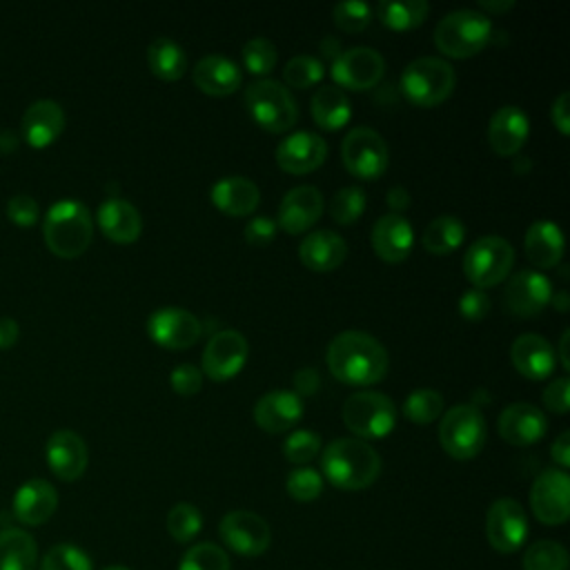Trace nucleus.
<instances>
[{
  "label": "nucleus",
  "instance_id": "49",
  "mask_svg": "<svg viewBox=\"0 0 570 570\" xmlns=\"http://www.w3.org/2000/svg\"><path fill=\"white\" fill-rule=\"evenodd\" d=\"M169 385L180 396H194L203 387V372L191 363H180L169 374Z\"/></svg>",
  "mask_w": 570,
  "mask_h": 570
},
{
  "label": "nucleus",
  "instance_id": "54",
  "mask_svg": "<svg viewBox=\"0 0 570 570\" xmlns=\"http://www.w3.org/2000/svg\"><path fill=\"white\" fill-rule=\"evenodd\" d=\"M550 118L561 136L570 134V94L568 91H561L557 96V100L552 102V109H550Z\"/></svg>",
  "mask_w": 570,
  "mask_h": 570
},
{
  "label": "nucleus",
  "instance_id": "19",
  "mask_svg": "<svg viewBox=\"0 0 570 570\" xmlns=\"http://www.w3.org/2000/svg\"><path fill=\"white\" fill-rule=\"evenodd\" d=\"M327 158V142L314 131L289 134L276 147V165L292 176L312 174Z\"/></svg>",
  "mask_w": 570,
  "mask_h": 570
},
{
  "label": "nucleus",
  "instance_id": "33",
  "mask_svg": "<svg viewBox=\"0 0 570 570\" xmlns=\"http://www.w3.org/2000/svg\"><path fill=\"white\" fill-rule=\"evenodd\" d=\"M309 111L314 122L325 131H338L343 129L352 118V105L343 89L336 85H323L314 91Z\"/></svg>",
  "mask_w": 570,
  "mask_h": 570
},
{
  "label": "nucleus",
  "instance_id": "47",
  "mask_svg": "<svg viewBox=\"0 0 570 570\" xmlns=\"http://www.w3.org/2000/svg\"><path fill=\"white\" fill-rule=\"evenodd\" d=\"M321 452V436L312 430H294L283 443V456L296 468L307 465Z\"/></svg>",
  "mask_w": 570,
  "mask_h": 570
},
{
  "label": "nucleus",
  "instance_id": "40",
  "mask_svg": "<svg viewBox=\"0 0 570 570\" xmlns=\"http://www.w3.org/2000/svg\"><path fill=\"white\" fill-rule=\"evenodd\" d=\"M323 76H325L323 60L314 58V56H305V53L292 56L283 69L285 85L292 89H309V87L318 85L323 80Z\"/></svg>",
  "mask_w": 570,
  "mask_h": 570
},
{
  "label": "nucleus",
  "instance_id": "31",
  "mask_svg": "<svg viewBox=\"0 0 570 570\" xmlns=\"http://www.w3.org/2000/svg\"><path fill=\"white\" fill-rule=\"evenodd\" d=\"M345 256H347V245L343 236H338L332 229L309 232L298 245V258L312 272H332L343 265Z\"/></svg>",
  "mask_w": 570,
  "mask_h": 570
},
{
  "label": "nucleus",
  "instance_id": "53",
  "mask_svg": "<svg viewBox=\"0 0 570 570\" xmlns=\"http://www.w3.org/2000/svg\"><path fill=\"white\" fill-rule=\"evenodd\" d=\"M543 405L554 414L568 412V407H570V379L568 376H559L546 387Z\"/></svg>",
  "mask_w": 570,
  "mask_h": 570
},
{
  "label": "nucleus",
  "instance_id": "22",
  "mask_svg": "<svg viewBox=\"0 0 570 570\" xmlns=\"http://www.w3.org/2000/svg\"><path fill=\"white\" fill-rule=\"evenodd\" d=\"M303 399L292 390H272L254 405V421L263 432L281 434L303 419Z\"/></svg>",
  "mask_w": 570,
  "mask_h": 570
},
{
  "label": "nucleus",
  "instance_id": "13",
  "mask_svg": "<svg viewBox=\"0 0 570 570\" xmlns=\"http://www.w3.org/2000/svg\"><path fill=\"white\" fill-rule=\"evenodd\" d=\"M485 537L492 550L501 554L517 552L528 539V517L521 503L510 497L497 499L485 514Z\"/></svg>",
  "mask_w": 570,
  "mask_h": 570
},
{
  "label": "nucleus",
  "instance_id": "61",
  "mask_svg": "<svg viewBox=\"0 0 570 570\" xmlns=\"http://www.w3.org/2000/svg\"><path fill=\"white\" fill-rule=\"evenodd\" d=\"M18 147V136L11 131V129H2L0 131V151L2 154H9Z\"/></svg>",
  "mask_w": 570,
  "mask_h": 570
},
{
  "label": "nucleus",
  "instance_id": "4",
  "mask_svg": "<svg viewBox=\"0 0 570 570\" xmlns=\"http://www.w3.org/2000/svg\"><path fill=\"white\" fill-rule=\"evenodd\" d=\"M456 85L454 67L445 58L436 56H421L405 65L399 89L403 98L419 107V109H432L450 98Z\"/></svg>",
  "mask_w": 570,
  "mask_h": 570
},
{
  "label": "nucleus",
  "instance_id": "42",
  "mask_svg": "<svg viewBox=\"0 0 570 570\" xmlns=\"http://www.w3.org/2000/svg\"><path fill=\"white\" fill-rule=\"evenodd\" d=\"M178 570H232V561L220 546L203 541L183 554Z\"/></svg>",
  "mask_w": 570,
  "mask_h": 570
},
{
  "label": "nucleus",
  "instance_id": "38",
  "mask_svg": "<svg viewBox=\"0 0 570 570\" xmlns=\"http://www.w3.org/2000/svg\"><path fill=\"white\" fill-rule=\"evenodd\" d=\"M443 414V396L432 387H416L403 401V416L416 425H428Z\"/></svg>",
  "mask_w": 570,
  "mask_h": 570
},
{
  "label": "nucleus",
  "instance_id": "14",
  "mask_svg": "<svg viewBox=\"0 0 570 570\" xmlns=\"http://www.w3.org/2000/svg\"><path fill=\"white\" fill-rule=\"evenodd\" d=\"M530 508L543 525H561L570 517V476L566 470H543L530 488Z\"/></svg>",
  "mask_w": 570,
  "mask_h": 570
},
{
  "label": "nucleus",
  "instance_id": "1",
  "mask_svg": "<svg viewBox=\"0 0 570 570\" xmlns=\"http://www.w3.org/2000/svg\"><path fill=\"white\" fill-rule=\"evenodd\" d=\"M327 370L345 385H374L387 374V350L367 332L345 330L327 345Z\"/></svg>",
  "mask_w": 570,
  "mask_h": 570
},
{
  "label": "nucleus",
  "instance_id": "64",
  "mask_svg": "<svg viewBox=\"0 0 570 570\" xmlns=\"http://www.w3.org/2000/svg\"><path fill=\"white\" fill-rule=\"evenodd\" d=\"M102 570H129V568H125V566H107Z\"/></svg>",
  "mask_w": 570,
  "mask_h": 570
},
{
  "label": "nucleus",
  "instance_id": "44",
  "mask_svg": "<svg viewBox=\"0 0 570 570\" xmlns=\"http://www.w3.org/2000/svg\"><path fill=\"white\" fill-rule=\"evenodd\" d=\"M365 205H367L365 191L361 187H356V185H350V187L338 189L332 196L330 216L338 225H352V223H356L363 216Z\"/></svg>",
  "mask_w": 570,
  "mask_h": 570
},
{
  "label": "nucleus",
  "instance_id": "62",
  "mask_svg": "<svg viewBox=\"0 0 570 570\" xmlns=\"http://www.w3.org/2000/svg\"><path fill=\"white\" fill-rule=\"evenodd\" d=\"M568 341H570V330H563L561 338H559V358H561V365L563 370L568 372L570 370V356H568Z\"/></svg>",
  "mask_w": 570,
  "mask_h": 570
},
{
  "label": "nucleus",
  "instance_id": "51",
  "mask_svg": "<svg viewBox=\"0 0 570 570\" xmlns=\"http://www.w3.org/2000/svg\"><path fill=\"white\" fill-rule=\"evenodd\" d=\"M7 216L20 227H29L38 220L40 209H38V203L29 194H16L7 200Z\"/></svg>",
  "mask_w": 570,
  "mask_h": 570
},
{
  "label": "nucleus",
  "instance_id": "35",
  "mask_svg": "<svg viewBox=\"0 0 570 570\" xmlns=\"http://www.w3.org/2000/svg\"><path fill=\"white\" fill-rule=\"evenodd\" d=\"M38 546L22 528L0 530V570H36Z\"/></svg>",
  "mask_w": 570,
  "mask_h": 570
},
{
  "label": "nucleus",
  "instance_id": "7",
  "mask_svg": "<svg viewBox=\"0 0 570 570\" xmlns=\"http://www.w3.org/2000/svg\"><path fill=\"white\" fill-rule=\"evenodd\" d=\"M439 443L456 461L474 459L485 443V416L472 403H459L445 410L439 423Z\"/></svg>",
  "mask_w": 570,
  "mask_h": 570
},
{
  "label": "nucleus",
  "instance_id": "63",
  "mask_svg": "<svg viewBox=\"0 0 570 570\" xmlns=\"http://www.w3.org/2000/svg\"><path fill=\"white\" fill-rule=\"evenodd\" d=\"M550 303H552L559 312H566V309H568V292H554Z\"/></svg>",
  "mask_w": 570,
  "mask_h": 570
},
{
  "label": "nucleus",
  "instance_id": "9",
  "mask_svg": "<svg viewBox=\"0 0 570 570\" xmlns=\"http://www.w3.org/2000/svg\"><path fill=\"white\" fill-rule=\"evenodd\" d=\"M514 249L501 236H481L463 254V274L476 289H488L508 278Z\"/></svg>",
  "mask_w": 570,
  "mask_h": 570
},
{
  "label": "nucleus",
  "instance_id": "30",
  "mask_svg": "<svg viewBox=\"0 0 570 570\" xmlns=\"http://www.w3.org/2000/svg\"><path fill=\"white\" fill-rule=\"evenodd\" d=\"M98 227L100 232L120 245H129L134 240H138L140 232H142V218L138 214V209L118 196H109L107 200L100 203L98 214H96Z\"/></svg>",
  "mask_w": 570,
  "mask_h": 570
},
{
  "label": "nucleus",
  "instance_id": "50",
  "mask_svg": "<svg viewBox=\"0 0 570 570\" xmlns=\"http://www.w3.org/2000/svg\"><path fill=\"white\" fill-rule=\"evenodd\" d=\"M490 312V296L483 289H468L461 294L459 298V314L470 321V323H479L488 316Z\"/></svg>",
  "mask_w": 570,
  "mask_h": 570
},
{
  "label": "nucleus",
  "instance_id": "56",
  "mask_svg": "<svg viewBox=\"0 0 570 570\" xmlns=\"http://www.w3.org/2000/svg\"><path fill=\"white\" fill-rule=\"evenodd\" d=\"M550 456L559 465V470H568V465H570V432L568 430H563L554 439V443L550 448Z\"/></svg>",
  "mask_w": 570,
  "mask_h": 570
},
{
  "label": "nucleus",
  "instance_id": "6",
  "mask_svg": "<svg viewBox=\"0 0 570 570\" xmlns=\"http://www.w3.org/2000/svg\"><path fill=\"white\" fill-rule=\"evenodd\" d=\"M249 118L269 134H285L298 120V107L292 91L272 78H261L245 89Z\"/></svg>",
  "mask_w": 570,
  "mask_h": 570
},
{
  "label": "nucleus",
  "instance_id": "2",
  "mask_svg": "<svg viewBox=\"0 0 570 570\" xmlns=\"http://www.w3.org/2000/svg\"><path fill=\"white\" fill-rule=\"evenodd\" d=\"M381 474L379 452L356 436L334 439L323 448L321 476L338 490H365Z\"/></svg>",
  "mask_w": 570,
  "mask_h": 570
},
{
  "label": "nucleus",
  "instance_id": "60",
  "mask_svg": "<svg viewBox=\"0 0 570 570\" xmlns=\"http://www.w3.org/2000/svg\"><path fill=\"white\" fill-rule=\"evenodd\" d=\"M321 53H323V58L334 60V58L341 53V42H338L336 38H332V36L323 38V40H321Z\"/></svg>",
  "mask_w": 570,
  "mask_h": 570
},
{
  "label": "nucleus",
  "instance_id": "34",
  "mask_svg": "<svg viewBox=\"0 0 570 570\" xmlns=\"http://www.w3.org/2000/svg\"><path fill=\"white\" fill-rule=\"evenodd\" d=\"M147 65H149V71L158 80L174 82L185 76L187 56H185V49L176 40L160 36V38H154L147 47Z\"/></svg>",
  "mask_w": 570,
  "mask_h": 570
},
{
  "label": "nucleus",
  "instance_id": "17",
  "mask_svg": "<svg viewBox=\"0 0 570 570\" xmlns=\"http://www.w3.org/2000/svg\"><path fill=\"white\" fill-rule=\"evenodd\" d=\"M552 294L554 289L546 274L537 269H519L514 276H510L503 289V303L510 314L530 318L550 305Z\"/></svg>",
  "mask_w": 570,
  "mask_h": 570
},
{
  "label": "nucleus",
  "instance_id": "11",
  "mask_svg": "<svg viewBox=\"0 0 570 570\" xmlns=\"http://www.w3.org/2000/svg\"><path fill=\"white\" fill-rule=\"evenodd\" d=\"M249 345L247 338L236 330H220L209 336L203 356L200 372L203 376L223 383L234 379L247 363Z\"/></svg>",
  "mask_w": 570,
  "mask_h": 570
},
{
  "label": "nucleus",
  "instance_id": "32",
  "mask_svg": "<svg viewBox=\"0 0 570 570\" xmlns=\"http://www.w3.org/2000/svg\"><path fill=\"white\" fill-rule=\"evenodd\" d=\"M563 232L552 220H537L528 227L523 247L528 261L539 269L557 267L563 256Z\"/></svg>",
  "mask_w": 570,
  "mask_h": 570
},
{
  "label": "nucleus",
  "instance_id": "8",
  "mask_svg": "<svg viewBox=\"0 0 570 570\" xmlns=\"http://www.w3.org/2000/svg\"><path fill=\"white\" fill-rule=\"evenodd\" d=\"M343 423L356 439H383L396 425L394 401L383 392H354L343 403Z\"/></svg>",
  "mask_w": 570,
  "mask_h": 570
},
{
  "label": "nucleus",
  "instance_id": "28",
  "mask_svg": "<svg viewBox=\"0 0 570 570\" xmlns=\"http://www.w3.org/2000/svg\"><path fill=\"white\" fill-rule=\"evenodd\" d=\"M58 508V492L45 479L24 481L13 494V517L22 525H40L51 519Z\"/></svg>",
  "mask_w": 570,
  "mask_h": 570
},
{
  "label": "nucleus",
  "instance_id": "39",
  "mask_svg": "<svg viewBox=\"0 0 570 570\" xmlns=\"http://www.w3.org/2000/svg\"><path fill=\"white\" fill-rule=\"evenodd\" d=\"M568 550L559 541L539 539L523 552V570H568Z\"/></svg>",
  "mask_w": 570,
  "mask_h": 570
},
{
  "label": "nucleus",
  "instance_id": "57",
  "mask_svg": "<svg viewBox=\"0 0 570 570\" xmlns=\"http://www.w3.org/2000/svg\"><path fill=\"white\" fill-rule=\"evenodd\" d=\"M387 207L392 209V214H403L407 207H410V191L401 185H394L390 191H387V198H385Z\"/></svg>",
  "mask_w": 570,
  "mask_h": 570
},
{
  "label": "nucleus",
  "instance_id": "24",
  "mask_svg": "<svg viewBox=\"0 0 570 570\" xmlns=\"http://www.w3.org/2000/svg\"><path fill=\"white\" fill-rule=\"evenodd\" d=\"M374 254L385 263H403L414 245L412 223L403 214H383L370 234Z\"/></svg>",
  "mask_w": 570,
  "mask_h": 570
},
{
  "label": "nucleus",
  "instance_id": "3",
  "mask_svg": "<svg viewBox=\"0 0 570 570\" xmlns=\"http://www.w3.org/2000/svg\"><path fill=\"white\" fill-rule=\"evenodd\" d=\"M42 236L47 247L60 258L85 254L94 236V220L87 205L73 198L53 203L45 216Z\"/></svg>",
  "mask_w": 570,
  "mask_h": 570
},
{
  "label": "nucleus",
  "instance_id": "46",
  "mask_svg": "<svg viewBox=\"0 0 570 570\" xmlns=\"http://www.w3.org/2000/svg\"><path fill=\"white\" fill-rule=\"evenodd\" d=\"M285 490L294 501L301 503H309L314 499L321 497L323 492V476L318 470L309 468V465H301L294 468L287 479H285Z\"/></svg>",
  "mask_w": 570,
  "mask_h": 570
},
{
  "label": "nucleus",
  "instance_id": "20",
  "mask_svg": "<svg viewBox=\"0 0 570 570\" xmlns=\"http://www.w3.org/2000/svg\"><path fill=\"white\" fill-rule=\"evenodd\" d=\"M323 214V194L314 185L292 187L278 205L276 225L289 236H298L316 225Z\"/></svg>",
  "mask_w": 570,
  "mask_h": 570
},
{
  "label": "nucleus",
  "instance_id": "25",
  "mask_svg": "<svg viewBox=\"0 0 570 570\" xmlns=\"http://www.w3.org/2000/svg\"><path fill=\"white\" fill-rule=\"evenodd\" d=\"M530 136V120L517 105L499 107L488 125V142L497 156L510 158L521 151Z\"/></svg>",
  "mask_w": 570,
  "mask_h": 570
},
{
  "label": "nucleus",
  "instance_id": "55",
  "mask_svg": "<svg viewBox=\"0 0 570 570\" xmlns=\"http://www.w3.org/2000/svg\"><path fill=\"white\" fill-rule=\"evenodd\" d=\"M292 383H294L292 392H296L303 399V396H312L318 390L321 376H318V372L314 367H301V370L294 372Z\"/></svg>",
  "mask_w": 570,
  "mask_h": 570
},
{
  "label": "nucleus",
  "instance_id": "36",
  "mask_svg": "<svg viewBox=\"0 0 570 570\" xmlns=\"http://www.w3.org/2000/svg\"><path fill=\"white\" fill-rule=\"evenodd\" d=\"M465 240V225L452 216V214H443L436 216L421 236V245L425 252L436 254V256H445L452 254L454 249H459Z\"/></svg>",
  "mask_w": 570,
  "mask_h": 570
},
{
  "label": "nucleus",
  "instance_id": "48",
  "mask_svg": "<svg viewBox=\"0 0 570 570\" xmlns=\"http://www.w3.org/2000/svg\"><path fill=\"white\" fill-rule=\"evenodd\" d=\"M374 7L367 2H338L332 9L334 24L345 33H358L363 31L372 20Z\"/></svg>",
  "mask_w": 570,
  "mask_h": 570
},
{
  "label": "nucleus",
  "instance_id": "59",
  "mask_svg": "<svg viewBox=\"0 0 570 570\" xmlns=\"http://www.w3.org/2000/svg\"><path fill=\"white\" fill-rule=\"evenodd\" d=\"M479 13H483V16H501V13H505V11H510L512 7H514V2L512 0H479Z\"/></svg>",
  "mask_w": 570,
  "mask_h": 570
},
{
  "label": "nucleus",
  "instance_id": "29",
  "mask_svg": "<svg viewBox=\"0 0 570 570\" xmlns=\"http://www.w3.org/2000/svg\"><path fill=\"white\" fill-rule=\"evenodd\" d=\"M22 136L24 140L36 147H49L65 129V111L51 98H40L31 102L22 114Z\"/></svg>",
  "mask_w": 570,
  "mask_h": 570
},
{
  "label": "nucleus",
  "instance_id": "43",
  "mask_svg": "<svg viewBox=\"0 0 570 570\" xmlns=\"http://www.w3.org/2000/svg\"><path fill=\"white\" fill-rule=\"evenodd\" d=\"M40 570H94V563L82 548L65 541V543L51 546L45 552L40 561Z\"/></svg>",
  "mask_w": 570,
  "mask_h": 570
},
{
  "label": "nucleus",
  "instance_id": "27",
  "mask_svg": "<svg viewBox=\"0 0 570 570\" xmlns=\"http://www.w3.org/2000/svg\"><path fill=\"white\" fill-rule=\"evenodd\" d=\"M209 200L220 214L243 218L256 212L261 203V191L256 183L245 176H223L212 185Z\"/></svg>",
  "mask_w": 570,
  "mask_h": 570
},
{
  "label": "nucleus",
  "instance_id": "26",
  "mask_svg": "<svg viewBox=\"0 0 570 570\" xmlns=\"http://www.w3.org/2000/svg\"><path fill=\"white\" fill-rule=\"evenodd\" d=\"M191 80H194L196 89H200L205 96L223 98V96H232L236 89H240L243 71L227 56L207 53L191 69Z\"/></svg>",
  "mask_w": 570,
  "mask_h": 570
},
{
  "label": "nucleus",
  "instance_id": "58",
  "mask_svg": "<svg viewBox=\"0 0 570 570\" xmlns=\"http://www.w3.org/2000/svg\"><path fill=\"white\" fill-rule=\"evenodd\" d=\"M20 327L11 316H0V350L11 347L18 341Z\"/></svg>",
  "mask_w": 570,
  "mask_h": 570
},
{
  "label": "nucleus",
  "instance_id": "21",
  "mask_svg": "<svg viewBox=\"0 0 570 570\" xmlns=\"http://www.w3.org/2000/svg\"><path fill=\"white\" fill-rule=\"evenodd\" d=\"M49 470L60 481H76L85 474L89 452L85 439L73 430H56L45 445Z\"/></svg>",
  "mask_w": 570,
  "mask_h": 570
},
{
  "label": "nucleus",
  "instance_id": "23",
  "mask_svg": "<svg viewBox=\"0 0 570 570\" xmlns=\"http://www.w3.org/2000/svg\"><path fill=\"white\" fill-rule=\"evenodd\" d=\"M510 361L514 370L528 381H543L557 367V352L541 334H521L510 345Z\"/></svg>",
  "mask_w": 570,
  "mask_h": 570
},
{
  "label": "nucleus",
  "instance_id": "52",
  "mask_svg": "<svg viewBox=\"0 0 570 570\" xmlns=\"http://www.w3.org/2000/svg\"><path fill=\"white\" fill-rule=\"evenodd\" d=\"M276 232H278L276 220H272L267 216H254V218L247 220L243 236H245V240L249 245L265 247V245H269L276 238Z\"/></svg>",
  "mask_w": 570,
  "mask_h": 570
},
{
  "label": "nucleus",
  "instance_id": "18",
  "mask_svg": "<svg viewBox=\"0 0 570 570\" xmlns=\"http://www.w3.org/2000/svg\"><path fill=\"white\" fill-rule=\"evenodd\" d=\"M499 436L514 448H528L543 439L548 430L546 414L532 403H510L497 419Z\"/></svg>",
  "mask_w": 570,
  "mask_h": 570
},
{
  "label": "nucleus",
  "instance_id": "12",
  "mask_svg": "<svg viewBox=\"0 0 570 570\" xmlns=\"http://www.w3.org/2000/svg\"><path fill=\"white\" fill-rule=\"evenodd\" d=\"M330 73H332V80L338 85V89L367 91L381 82L385 73V60L376 49L352 47L341 51L332 60Z\"/></svg>",
  "mask_w": 570,
  "mask_h": 570
},
{
  "label": "nucleus",
  "instance_id": "41",
  "mask_svg": "<svg viewBox=\"0 0 570 570\" xmlns=\"http://www.w3.org/2000/svg\"><path fill=\"white\" fill-rule=\"evenodd\" d=\"M167 532L178 543H189L203 530V514L196 505L180 501L167 512Z\"/></svg>",
  "mask_w": 570,
  "mask_h": 570
},
{
  "label": "nucleus",
  "instance_id": "10",
  "mask_svg": "<svg viewBox=\"0 0 570 570\" xmlns=\"http://www.w3.org/2000/svg\"><path fill=\"white\" fill-rule=\"evenodd\" d=\"M341 160L358 180H376L387 171L390 149L372 127H354L341 142Z\"/></svg>",
  "mask_w": 570,
  "mask_h": 570
},
{
  "label": "nucleus",
  "instance_id": "16",
  "mask_svg": "<svg viewBox=\"0 0 570 570\" xmlns=\"http://www.w3.org/2000/svg\"><path fill=\"white\" fill-rule=\"evenodd\" d=\"M147 336L165 350H187L203 336V323L183 307H160L147 318Z\"/></svg>",
  "mask_w": 570,
  "mask_h": 570
},
{
  "label": "nucleus",
  "instance_id": "5",
  "mask_svg": "<svg viewBox=\"0 0 570 570\" xmlns=\"http://www.w3.org/2000/svg\"><path fill=\"white\" fill-rule=\"evenodd\" d=\"M492 40V20L476 9H456L434 27V45L448 58H472Z\"/></svg>",
  "mask_w": 570,
  "mask_h": 570
},
{
  "label": "nucleus",
  "instance_id": "45",
  "mask_svg": "<svg viewBox=\"0 0 570 570\" xmlns=\"http://www.w3.org/2000/svg\"><path fill=\"white\" fill-rule=\"evenodd\" d=\"M243 65L245 69L252 73V76H267L269 71H274L276 67V60H278V53H276V47L272 45V40L267 38H252L243 45Z\"/></svg>",
  "mask_w": 570,
  "mask_h": 570
},
{
  "label": "nucleus",
  "instance_id": "37",
  "mask_svg": "<svg viewBox=\"0 0 570 570\" xmlns=\"http://www.w3.org/2000/svg\"><path fill=\"white\" fill-rule=\"evenodd\" d=\"M376 18L392 31H410L423 24L430 13V4L423 0H383L374 7Z\"/></svg>",
  "mask_w": 570,
  "mask_h": 570
},
{
  "label": "nucleus",
  "instance_id": "15",
  "mask_svg": "<svg viewBox=\"0 0 570 570\" xmlns=\"http://www.w3.org/2000/svg\"><path fill=\"white\" fill-rule=\"evenodd\" d=\"M223 543L243 557H258L272 543V530L267 521L252 510H232L218 523Z\"/></svg>",
  "mask_w": 570,
  "mask_h": 570
}]
</instances>
